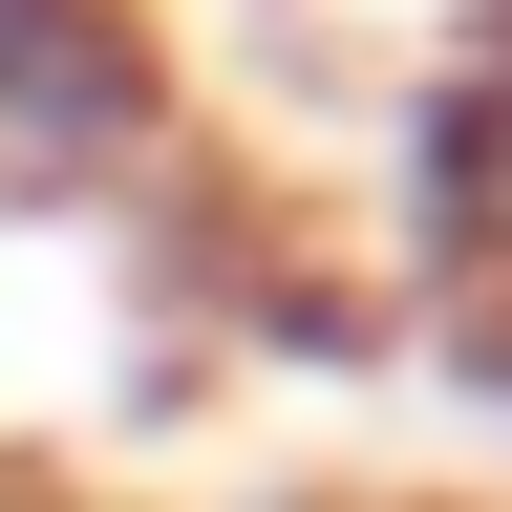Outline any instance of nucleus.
Returning a JSON list of instances; mask_svg holds the SVG:
<instances>
[{
    "label": "nucleus",
    "instance_id": "f257e3e1",
    "mask_svg": "<svg viewBox=\"0 0 512 512\" xmlns=\"http://www.w3.org/2000/svg\"><path fill=\"white\" fill-rule=\"evenodd\" d=\"M128 171H171L150 0H0V192H128Z\"/></svg>",
    "mask_w": 512,
    "mask_h": 512
},
{
    "label": "nucleus",
    "instance_id": "f03ea898",
    "mask_svg": "<svg viewBox=\"0 0 512 512\" xmlns=\"http://www.w3.org/2000/svg\"><path fill=\"white\" fill-rule=\"evenodd\" d=\"M406 235H427V278H448V299H491V320H512V22H491V43H448L427 86H406Z\"/></svg>",
    "mask_w": 512,
    "mask_h": 512
}]
</instances>
